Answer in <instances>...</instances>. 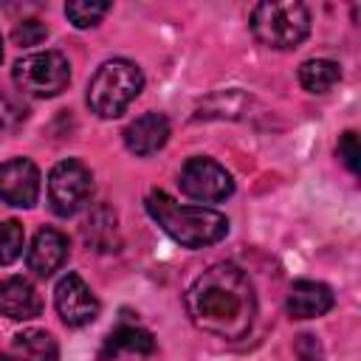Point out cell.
<instances>
[{
  "mask_svg": "<svg viewBox=\"0 0 361 361\" xmlns=\"http://www.w3.org/2000/svg\"><path fill=\"white\" fill-rule=\"evenodd\" d=\"M186 313L192 324L209 336L237 341L243 338L257 313V296L251 279L231 262L206 268L186 290Z\"/></svg>",
  "mask_w": 361,
  "mask_h": 361,
  "instance_id": "1",
  "label": "cell"
},
{
  "mask_svg": "<svg viewBox=\"0 0 361 361\" xmlns=\"http://www.w3.org/2000/svg\"><path fill=\"white\" fill-rule=\"evenodd\" d=\"M149 217L180 245L186 248H203L214 245L228 234V217L206 209V206H183L166 192L155 189L144 200Z\"/></svg>",
  "mask_w": 361,
  "mask_h": 361,
  "instance_id": "2",
  "label": "cell"
},
{
  "mask_svg": "<svg viewBox=\"0 0 361 361\" xmlns=\"http://www.w3.org/2000/svg\"><path fill=\"white\" fill-rule=\"evenodd\" d=\"M141 87H144V76L135 62L110 59L93 73L87 85V104L96 116L116 118L130 107V102L141 93Z\"/></svg>",
  "mask_w": 361,
  "mask_h": 361,
  "instance_id": "3",
  "label": "cell"
},
{
  "mask_svg": "<svg viewBox=\"0 0 361 361\" xmlns=\"http://www.w3.org/2000/svg\"><path fill=\"white\" fill-rule=\"evenodd\" d=\"M310 31V11L296 0H265L251 11V34L276 51L296 48Z\"/></svg>",
  "mask_w": 361,
  "mask_h": 361,
  "instance_id": "4",
  "label": "cell"
},
{
  "mask_svg": "<svg viewBox=\"0 0 361 361\" xmlns=\"http://www.w3.org/2000/svg\"><path fill=\"white\" fill-rule=\"evenodd\" d=\"M11 76H14V85L20 93L37 96V99H51L68 87L71 65L59 51H39V54H28V56L17 59Z\"/></svg>",
  "mask_w": 361,
  "mask_h": 361,
  "instance_id": "5",
  "label": "cell"
},
{
  "mask_svg": "<svg viewBox=\"0 0 361 361\" xmlns=\"http://www.w3.org/2000/svg\"><path fill=\"white\" fill-rule=\"evenodd\" d=\"M90 192H93V175L76 158L59 161L48 175V203L59 217L76 214L90 200Z\"/></svg>",
  "mask_w": 361,
  "mask_h": 361,
  "instance_id": "6",
  "label": "cell"
},
{
  "mask_svg": "<svg viewBox=\"0 0 361 361\" xmlns=\"http://www.w3.org/2000/svg\"><path fill=\"white\" fill-rule=\"evenodd\" d=\"M178 183H180L183 195H189L192 200H200V203H220L234 192V180L226 172V166H220L217 161L203 158V155L189 158L180 166Z\"/></svg>",
  "mask_w": 361,
  "mask_h": 361,
  "instance_id": "7",
  "label": "cell"
},
{
  "mask_svg": "<svg viewBox=\"0 0 361 361\" xmlns=\"http://www.w3.org/2000/svg\"><path fill=\"white\" fill-rule=\"evenodd\" d=\"M54 305H56L59 319L68 327H85L99 316V299L93 296V290L85 285L79 274H65L56 282Z\"/></svg>",
  "mask_w": 361,
  "mask_h": 361,
  "instance_id": "8",
  "label": "cell"
},
{
  "mask_svg": "<svg viewBox=\"0 0 361 361\" xmlns=\"http://www.w3.org/2000/svg\"><path fill=\"white\" fill-rule=\"evenodd\" d=\"M39 197V169L28 158L0 164V200L17 209L34 206Z\"/></svg>",
  "mask_w": 361,
  "mask_h": 361,
  "instance_id": "9",
  "label": "cell"
},
{
  "mask_svg": "<svg viewBox=\"0 0 361 361\" xmlns=\"http://www.w3.org/2000/svg\"><path fill=\"white\" fill-rule=\"evenodd\" d=\"M65 259H68V237L56 228H39L25 254L28 271H34L37 276H51L54 271L62 268Z\"/></svg>",
  "mask_w": 361,
  "mask_h": 361,
  "instance_id": "10",
  "label": "cell"
},
{
  "mask_svg": "<svg viewBox=\"0 0 361 361\" xmlns=\"http://www.w3.org/2000/svg\"><path fill=\"white\" fill-rule=\"evenodd\" d=\"M169 141V121L164 113H144L124 127V144L133 155H152Z\"/></svg>",
  "mask_w": 361,
  "mask_h": 361,
  "instance_id": "11",
  "label": "cell"
},
{
  "mask_svg": "<svg viewBox=\"0 0 361 361\" xmlns=\"http://www.w3.org/2000/svg\"><path fill=\"white\" fill-rule=\"evenodd\" d=\"M39 310H42V299L28 279L8 276L0 282V313L6 319L25 322V319L39 316Z\"/></svg>",
  "mask_w": 361,
  "mask_h": 361,
  "instance_id": "12",
  "label": "cell"
},
{
  "mask_svg": "<svg viewBox=\"0 0 361 361\" xmlns=\"http://www.w3.org/2000/svg\"><path fill=\"white\" fill-rule=\"evenodd\" d=\"M285 307H288V313L293 319H316V316H324L333 307V290L324 282L299 279V282L290 285Z\"/></svg>",
  "mask_w": 361,
  "mask_h": 361,
  "instance_id": "13",
  "label": "cell"
},
{
  "mask_svg": "<svg viewBox=\"0 0 361 361\" xmlns=\"http://www.w3.org/2000/svg\"><path fill=\"white\" fill-rule=\"evenodd\" d=\"M118 353H130V355H152L155 353V338L149 330L135 327V324H118L116 330H110L104 350H102V361L116 358Z\"/></svg>",
  "mask_w": 361,
  "mask_h": 361,
  "instance_id": "14",
  "label": "cell"
},
{
  "mask_svg": "<svg viewBox=\"0 0 361 361\" xmlns=\"http://www.w3.org/2000/svg\"><path fill=\"white\" fill-rule=\"evenodd\" d=\"M17 361H59V347L45 330H25L14 338Z\"/></svg>",
  "mask_w": 361,
  "mask_h": 361,
  "instance_id": "15",
  "label": "cell"
},
{
  "mask_svg": "<svg viewBox=\"0 0 361 361\" xmlns=\"http://www.w3.org/2000/svg\"><path fill=\"white\" fill-rule=\"evenodd\" d=\"M341 79V68L333 59H307L299 68V82L307 93H327Z\"/></svg>",
  "mask_w": 361,
  "mask_h": 361,
  "instance_id": "16",
  "label": "cell"
},
{
  "mask_svg": "<svg viewBox=\"0 0 361 361\" xmlns=\"http://www.w3.org/2000/svg\"><path fill=\"white\" fill-rule=\"evenodd\" d=\"M23 243H25L23 226L17 220H0V265L14 262L23 254Z\"/></svg>",
  "mask_w": 361,
  "mask_h": 361,
  "instance_id": "17",
  "label": "cell"
},
{
  "mask_svg": "<svg viewBox=\"0 0 361 361\" xmlns=\"http://www.w3.org/2000/svg\"><path fill=\"white\" fill-rule=\"evenodd\" d=\"M110 11V3H87V0H73V3H68L65 6V14H68V20L76 25V28H90V25H96L104 14Z\"/></svg>",
  "mask_w": 361,
  "mask_h": 361,
  "instance_id": "18",
  "label": "cell"
},
{
  "mask_svg": "<svg viewBox=\"0 0 361 361\" xmlns=\"http://www.w3.org/2000/svg\"><path fill=\"white\" fill-rule=\"evenodd\" d=\"M28 118V107L20 96L0 93V130H17Z\"/></svg>",
  "mask_w": 361,
  "mask_h": 361,
  "instance_id": "19",
  "label": "cell"
},
{
  "mask_svg": "<svg viewBox=\"0 0 361 361\" xmlns=\"http://www.w3.org/2000/svg\"><path fill=\"white\" fill-rule=\"evenodd\" d=\"M45 37H48V28H45V23H39V20H20V23L14 25V31H11V39H14V45H20V48L39 45Z\"/></svg>",
  "mask_w": 361,
  "mask_h": 361,
  "instance_id": "20",
  "label": "cell"
},
{
  "mask_svg": "<svg viewBox=\"0 0 361 361\" xmlns=\"http://www.w3.org/2000/svg\"><path fill=\"white\" fill-rule=\"evenodd\" d=\"M336 155H338V161H341L353 175H358V166H361V149H358V135H355L353 130H347V133L338 138Z\"/></svg>",
  "mask_w": 361,
  "mask_h": 361,
  "instance_id": "21",
  "label": "cell"
},
{
  "mask_svg": "<svg viewBox=\"0 0 361 361\" xmlns=\"http://www.w3.org/2000/svg\"><path fill=\"white\" fill-rule=\"evenodd\" d=\"M293 347H296V355L302 361H322V347H319V341L313 336H299Z\"/></svg>",
  "mask_w": 361,
  "mask_h": 361,
  "instance_id": "22",
  "label": "cell"
},
{
  "mask_svg": "<svg viewBox=\"0 0 361 361\" xmlns=\"http://www.w3.org/2000/svg\"><path fill=\"white\" fill-rule=\"evenodd\" d=\"M0 361H17V358H11V355H0Z\"/></svg>",
  "mask_w": 361,
  "mask_h": 361,
  "instance_id": "23",
  "label": "cell"
},
{
  "mask_svg": "<svg viewBox=\"0 0 361 361\" xmlns=\"http://www.w3.org/2000/svg\"><path fill=\"white\" fill-rule=\"evenodd\" d=\"M0 59H3V39H0Z\"/></svg>",
  "mask_w": 361,
  "mask_h": 361,
  "instance_id": "24",
  "label": "cell"
}]
</instances>
